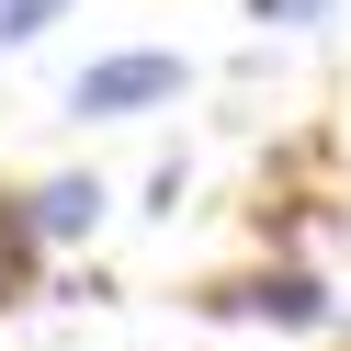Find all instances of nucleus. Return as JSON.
Here are the masks:
<instances>
[{"instance_id": "obj_1", "label": "nucleus", "mask_w": 351, "mask_h": 351, "mask_svg": "<svg viewBox=\"0 0 351 351\" xmlns=\"http://www.w3.org/2000/svg\"><path fill=\"white\" fill-rule=\"evenodd\" d=\"M193 91V69L170 46H125V57H91L69 80V125H136V114H170Z\"/></svg>"}, {"instance_id": "obj_2", "label": "nucleus", "mask_w": 351, "mask_h": 351, "mask_svg": "<svg viewBox=\"0 0 351 351\" xmlns=\"http://www.w3.org/2000/svg\"><path fill=\"white\" fill-rule=\"evenodd\" d=\"M215 317H261V328H328L340 306H328V283L306 272V261H272V272H238V283H215Z\"/></svg>"}, {"instance_id": "obj_6", "label": "nucleus", "mask_w": 351, "mask_h": 351, "mask_svg": "<svg viewBox=\"0 0 351 351\" xmlns=\"http://www.w3.org/2000/svg\"><path fill=\"white\" fill-rule=\"evenodd\" d=\"M317 12H328V0H250V23H261V34H306Z\"/></svg>"}, {"instance_id": "obj_3", "label": "nucleus", "mask_w": 351, "mask_h": 351, "mask_svg": "<svg viewBox=\"0 0 351 351\" xmlns=\"http://www.w3.org/2000/svg\"><path fill=\"white\" fill-rule=\"evenodd\" d=\"M102 204H114V193H102L91 170H46V182L23 193V227H34V250H69V238L102 227Z\"/></svg>"}, {"instance_id": "obj_4", "label": "nucleus", "mask_w": 351, "mask_h": 351, "mask_svg": "<svg viewBox=\"0 0 351 351\" xmlns=\"http://www.w3.org/2000/svg\"><path fill=\"white\" fill-rule=\"evenodd\" d=\"M34 261H46V250H34L23 204H0V306H23V295H34Z\"/></svg>"}, {"instance_id": "obj_5", "label": "nucleus", "mask_w": 351, "mask_h": 351, "mask_svg": "<svg viewBox=\"0 0 351 351\" xmlns=\"http://www.w3.org/2000/svg\"><path fill=\"white\" fill-rule=\"evenodd\" d=\"M46 23H69V0H0V46H34Z\"/></svg>"}]
</instances>
